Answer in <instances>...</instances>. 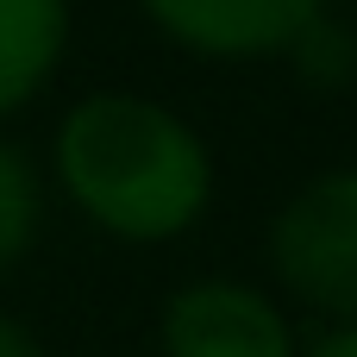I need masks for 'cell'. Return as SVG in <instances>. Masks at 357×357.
I'll list each match as a JSON object with an SVG mask.
<instances>
[{"mask_svg": "<svg viewBox=\"0 0 357 357\" xmlns=\"http://www.w3.org/2000/svg\"><path fill=\"white\" fill-rule=\"evenodd\" d=\"M63 50V0H0V113L19 107Z\"/></svg>", "mask_w": 357, "mask_h": 357, "instance_id": "obj_5", "label": "cell"}, {"mask_svg": "<svg viewBox=\"0 0 357 357\" xmlns=\"http://www.w3.org/2000/svg\"><path fill=\"white\" fill-rule=\"evenodd\" d=\"M56 176L69 201L119 238H176L213 188L207 144L157 100L94 94L56 132Z\"/></svg>", "mask_w": 357, "mask_h": 357, "instance_id": "obj_1", "label": "cell"}, {"mask_svg": "<svg viewBox=\"0 0 357 357\" xmlns=\"http://www.w3.org/2000/svg\"><path fill=\"white\" fill-rule=\"evenodd\" d=\"M276 276L320 314L357 326V169L307 182L276 232H270Z\"/></svg>", "mask_w": 357, "mask_h": 357, "instance_id": "obj_2", "label": "cell"}, {"mask_svg": "<svg viewBox=\"0 0 357 357\" xmlns=\"http://www.w3.org/2000/svg\"><path fill=\"white\" fill-rule=\"evenodd\" d=\"M307 357H357V326H339V333H326V339H320Z\"/></svg>", "mask_w": 357, "mask_h": 357, "instance_id": "obj_8", "label": "cell"}, {"mask_svg": "<svg viewBox=\"0 0 357 357\" xmlns=\"http://www.w3.org/2000/svg\"><path fill=\"white\" fill-rule=\"evenodd\" d=\"M0 357H44V351L31 345V333H25V326H13V320L0 314Z\"/></svg>", "mask_w": 357, "mask_h": 357, "instance_id": "obj_7", "label": "cell"}, {"mask_svg": "<svg viewBox=\"0 0 357 357\" xmlns=\"http://www.w3.org/2000/svg\"><path fill=\"white\" fill-rule=\"evenodd\" d=\"M31 232H38V182H31V169L0 144V270H13L19 264V251L31 245Z\"/></svg>", "mask_w": 357, "mask_h": 357, "instance_id": "obj_6", "label": "cell"}, {"mask_svg": "<svg viewBox=\"0 0 357 357\" xmlns=\"http://www.w3.org/2000/svg\"><path fill=\"white\" fill-rule=\"evenodd\" d=\"M144 13L188 50L257 56L295 44L320 19V0H144Z\"/></svg>", "mask_w": 357, "mask_h": 357, "instance_id": "obj_4", "label": "cell"}, {"mask_svg": "<svg viewBox=\"0 0 357 357\" xmlns=\"http://www.w3.org/2000/svg\"><path fill=\"white\" fill-rule=\"evenodd\" d=\"M163 357H295V333L245 282H188L163 307Z\"/></svg>", "mask_w": 357, "mask_h": 357, "instance_id": "obj_3", "label": "cell"}]
</instances>
